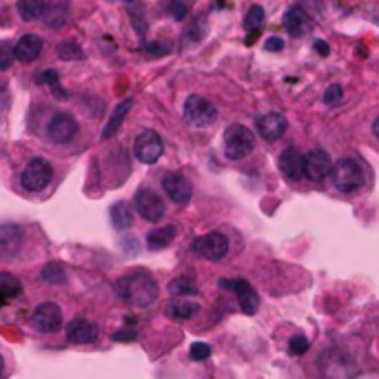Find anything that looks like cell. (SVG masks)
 Listing matches in <instances>:
<instances>
[{"mask_svg":"<svg viewBox=\"0 0 379 379\" xmlns=\"http://www.w3.org/2000/svg\"><path fill=\"white\" fill-rule=\"evenodd\" d=\"M116 288L120 297L129 306H136V309H144L158 297V284L147 270H133V273L120 278Z\"/></svg>","mask_w":379,"mask_h":379,"instance_id":"obj_1","label":"cell"},{"mask_svg":"<svg viewBox=\"0 0 379 379\" xmlns=\"http://www.w3.org/2000/svg\"><path fill=\"white\" fill-rule=\"evenodd\" d=\"M331 180L337 191L341 193H355L364 187V167L355 158H341L331 169Z\"/></svg>","mask_w":379,"mask_h":379,"instance_id":"obj_2","label":"cell"},{"mask_svg":"<svg viewBox=\"0 0 379 379\" xmlns=\"http://www.w3.org/2000/svg\"><path fill=\"white\" fill-rule=\"evenodd\" d=\"M256 149V133L244 124H231L224 131V155L229 160H244Z\"/></svg>","mask_w":379,"mask_h":379,"instance_id":"obj_3","label":"cell"},{"mask_svg":"<svg viewBox=\"0 0 379 379\" xmlns=\"http://www.w3.org/2000/svg\"><path fill=\"white\" fill-rule=\"evenodd\" d=\"M51 175H53V169L49 165V160L33 158L25 167V171L21 173V185H23V189H27L31 193L43 191L51 182Z\"/></svg>","mask_w":379,"mask_h":379,"instance_id":"obj_4","label":"cell"},{"mask_svg":"<svg viewBox=\"0 0 379 379\" xmlns=\"http://www.w3.org/2000/svg\"><path fill=\"white\" fill-rule=\"evenodd\" d=\"M218 118V109L204 96H189L185 102V120L193 126H209Z\"/></svg>","mask_w":379,"mask_h":379,"instance_id":"obj_5","label":"cell"},{"mask_svg":"<svg viewBox=\"0 0 379 379\" xmlns=\"http://www.w3.org/2000/svg\"><path fill=\"white\" fill-rule=\"evenodd\" d=\"M193 251L200 258L209 260V262H218V260H222L226 253H229V240H226L224 233L211 231V233H207V236L197 238L193 242Z\"/></svg>","mask_w":379,"mask_h":379,"instance_id":"obj_6","label":"cell"},{"mask_svg":"<svg viewBox=\"0 0 379 379\" xmlns=\"http://www.w3.org/2000/svg\"><path fill=\"white\" fill-rule=\"evenodd\" d=\"M133 204H136V211L142 215V220H147V222H160L167 213L165 200L151 189H140L136 193Z\"/></svg>","mask_w":379,"mask_h":379,"instance_id":"obj_7","label":"cell"},{"mask_svg":"<svg viewBox=\"0 0 379 379\" xmlns=\"http://www.w3.org/2000/svg\"><path fill=\"white\" fill-rule=\"evenodd\" d=\"M162 151H165V144H162V138L147 129V131H142L138 133L136 142H133V153L140 162H144V165H153V162L160 160Z\"/></svg>","mask_w":379,"mask_h":379,"instance_id":"obj_8","label":"cell"},{"mask_svg":"<svg viewBox=\"0 0 379 379\" xmlns=\"http://www.w3.org/2000/svg\"><path fill=\"white\" fill-rule=\"evenodd\" d=\"M31 324L35 331L40 333H53L62 326V311L58 304L53 302H43L40 306H35V311L31 315Z\"/></svg>","mask_w":379,"mask_h":379,"instance_id":"obj_9","label":"cell"},{"mask_svg":"<svg viewBox=\"0 0 379 379\" xmlns=\"http://www.w3.org/2000/svg\"><path fill=\"white\" fill-rule=\"evenodd\" d=\"M220 288H224V291H231V293L238 295L240 309L246 315H253V313L258 311L260 297L256 293V288H253L246 280H220Z\"/></svg>","mask_w":379,"mask_h":379,"instance_id":"obj_10","label":"cell"},{"mask_svg":"<svg viewBox=\"0 0 379 379\" xmlns=\"http://www.w3.org/2000/svg\"><path fill=\"white\" fill-rule=\"evenodd\" d=\"M278 167L288 182H300L306 173V155L295 147H286L278 158Z\"/></svg>","mask_w":379,"mask_h":379,"instance_id":"obj_11","label":"cell"},{"mask_svg":"<svg viewBox=\"0 0 379 379\" xmlns=\"http://www.w3.org/2000/svg\"><path fill=\"white\" fill-rule=\"evenodd\" d=\"M162 189H165V193L169 195V200L180 204V207L191 202L193 187L182 173H167L165 180H162Z\"/></svg>","mask_w":379,"mask_h":379,"instance_id":"obj_12","label":"cell"},{"mask_svg":"<svg viewBox=\"0 0 379 379\" xmlns=\"http://www.w3.org/2000/svg\"><path fill=\"white\" fill-rule=\"evenodd\" d=\"M76 133H78V122L69 114H56L47 124V136L56 144H67L69 140H74Z\"/></svg>","mask_w":379,"mask_h":379,"instance_id":"obj_13","label":"cell"},{"mask_svg":"<svg viewBox=\"0 0 379 379\" xmlns=\"http://www.w3.org/2000/svg\"><path fill=\"white\" fill-rule=\"evenodd\" d=\"M333 169V160L329 155V151L324 149H313L306 153V173L304 177L313 180V182H322V180H326L331 175Z\"/></svg>","mask_w":379,"mask_h":379,"instance_id":"obj_14","label":"cell"},{"mask_svg":"<svg viewBox=\"0 0 379 379\" xmlns=\"http://www.w3.org/2000/svg\"><path fill=\"white\" fill-rule=\"evenodd\" d=\"M286 129H288V120L282 114H275V111L266 114L258 120V133L268 142L280 140L286 133Z\"/></svg>","mask_w":379,"mask_h":379,"instance_id":"obj_15","label":"cell"},{"mask_svg":"<svg viewBox=\"0 0 379 379\" xmlns=\"http://www.w3.org/2000/svg\"><path fill=\"white\" fill-rule=\"evenodd\" d=\"M67 339L71 344H92L98 339V326L89 319H74L67 326Z\"/></svg>","mask_w":379,"mask_h":379,"instance_id":"obj_16","label":"cell"},{"mask_svg":"<svg viewBox=\"0 0 379 379\" xmlns=\"http://www.w3.org/2000/svg\"><path fill=\"white\" fill-rule=\"evenodd\" d=\"M43 51V38L35 33H25L21 40L13 45V56L21 62H33Z\"/></svg>","mask_w":379,"mask_h":379,"instance_id":"obj_17","label":"cell"},{"mask_svg":"<svg viewBox=\"0 0 379 379\" xmlns=\"http://www.w3.org/2000/svg\"><path fill=\"white\" fill-rule=\"evenodd\" d=\"M284 27H286L288 33L295 35V38H302V35H306L311 29L309 13H306L300 5H293L284 16Z\"/></svg>","mask_w":379,"mask_h":379,"instance_id":"obj_18","label":"cell"},{"mask_svg":"<svg viewBox=\"0 0 379 379\" xmlns=\"http://www.w3.org/2000/svg\"><path fill=\"white\" fill-rule=\"evenodd\" d=\"M23 244V229L18 224H0V256H16Z\"/></svg>","mask_w":379,"mask_h":379,"instance_id":"obj_19","label":"cell"},{"mask_svg":"<svg viewBox=\"0 0 379 379\" xmlns=\"http://www.w3.org/2000/svg\"><path fill=\"white\" fill-rule=\"evenodd\" d=\"M69 11H71L69 0H51L49 5H45V11H43L45 25L53 27V29H60L69 21Z\"/></svg>","mask_w":379,"mask_h":379,"instance_id":"obj_20","label":"cell"},{"mask_svg":"<svg viewBox=\"0 0 379 379\" xmlns=\"http://www.w3.org/2000/svg\"><path fill=\"white\" fill-rule=\"evenodd\" d=\"M131 106H133V100H131V98L122 100V102L116 106L114 114H111V118L106 120V126L102 129V140H109V138H114V136L118 133V129L122 126V122H124L126 114L131 111Z\"/></svg>","mask_w":379,"mask_h":379,"instance_id":"obj_21","label":"cell"},{"mask_svg":"<svg viewBox=\"0 0 379 379\" xmlns=\"http://www.w3.org/2000/svg\"><path fill=\"white\" fill-rule=\"evenodd\" d=\"M177 236V226L169 224V226H160L155 231H151L149 236H147V246L151 251H162V248H167Z\"/></svg>","mask_w":379,"mask_h":379,"instance_id":"obj_22","label":"cell"},{"mask_svg":"<svg viewBox=\"0 0 379 379\" xmlns=\"http://www.w3.org/2000/svg\"><path fill=\"white\" fill-rule=\"evenodd\" d=\"M197 311H200V306H197L195 302H191V300H185V297H177L167 306V313L173 319H191Z\"/></svg>","mask_w":379,"mask_h":379,"instance_id":"obj_23","label":"cell"},{"mask_svg":"<svg viewBox=\"0 0 379 379\" xmlns=\"http://www.w3.org/2000/svg\"><path fill=\"white\" fill-rule=\"evenodd\" d=\"M45 5L47 0H18V13L25 23H33L43 18V11H45Z\"/></svg>","mask_w":379,"mask_h":379,"instance_id":"obj_24","label":"cell"},{"mask_svg":"<svg viewBox=\"0 0 379 379\" xmlns=\"http://www.w3.org/2000/svg\"><path fill=\"white\" fill-rule=\"evenodd\" d=\"M111 222H114V226L118 229V231H124V229H131V224H133V211H131V207L126 204V202H116L114 207H111Z\"/></svg>","mask_w":379,"mask_h":379,"instance_id":"obj_25","label":"cell"},{"mask_svg":"<svg viewBox=\"0 0 379 379\" xmlns=\"http://www.w3.org/2000/svg\"><path fill=\"white\" fill-rule=\"evenodd\" d=\"M169 293L175 295V297H189V295L197 293V286H195L193 278L182 275V278H175V280L169 282Z\"/></svg>","mask_w":379,"mask_h":379,"instance_id":"obj_26","label":"cell"},{"mask_svg":"<svg viewBox=\"0 0 379 379\" xmlns=\"http://www.w3.org/2000/svg\"><path fill=\"white\" fill-rule=\"evenodd\" d=\"M43 280L47 284H53V286H60V284H67V270L62 264L58 262H51L43 268Z\"/></svg>","mask_w":379,"mask_h":379,"instance_id":"obj_27","label":"cell"},{"mask_svg":"<svg viewBox=\"0 0 379 379\" xmlns=\"http://www.w3.org/2000/svg\"><path fill=\"white\" fill-rule=\"evenodd\" d=\"M0 293H3L7 300L18 297L23 293V284L18 282V278H13L11 273H0Z\"/></svg>","mask_w":379,"mask_h":379,"instance_id":"obj_28","label":"cell"},{"mask_svg":"<svg viewBox=\"0 0 379 379\" xmlns=\"http://www.w3.org/2000/svg\"><path fill=\"white\" fill-rule=\"evenodd\" d=\"M264 25V9L260 5H253L246 13V21H244V27L248 31H256Z\"/></svg>","mask_w":379,"mask_h":379,"instance_id":"obj_29","label":"cell"},{"mask_svg":"<svg viewBox=\"0 0 379 379\" xmlns=\"http://www.w3.org/2000/svg\"><path fill=\"white\" fill-rule=\"evenodd\" d=\"M35 82H38V84L49 82L51 92H56V94H58V98H67V94L62 92V87H60V80H58V74H56V71H51V69L43 71V74H40L38 78H35Z\"/></svg>","mask_w":379,"mask_h":379,"instance_id":"obj_30","label":"cell"},{"mask_svg":"<svg viewBox=\"0 0 379 379\" xmlns=\"http://www.w3.org/2000/svg\"><path fill=\"white\" fill-rule=\"evenodd\" d=\"M58 56L62 60H80L84 53L76 43H62V45H58Z\"/></svg>","mask_w":379,"mask_h":379,"instance_id":"obj_31","label":"cell"},{"mask_svg":"<svg viewBox=\"0 0 379 379\" xmlns=\"http://www.w3.org/2000/svg\"><path fill=\"white\" fill-rule=\"evenodd\" d=\"M13 45L11 43H7V40H3L0 43V71H5V69H9L11 67V62H13Z\"/></svg>","mask_w":379,"mask_h":379,"instance_id":"obj_32","label":"cell"},{"mask_svg":"<svg viewBox=\"0 0 379 379\" xmlns=\"http://www.w3.org/2000/svg\"><path fill=\"white\" fill-rule=\"evenodd\" d=\"M309 339H306L304 335H295L291 337V341H288V353L291 355H304L306 351H309Z\"/></svg>","mask_w":379,"mask_h":379,"instance_id":"obj_33","label":"cell"},{"mask_svg":"<svg viewBox=\"0 0 379 379\" xmlns=\"http://www.w3.org/2000/svg\"><path fill=\"white\" fill-rule=\"evenodd\" d=\"M189 355H191V359H195V362H204V359L211 357V346L204 344V341H195L189 351Z\"/></svg>","mask_w":379,"mask_h":379,"instance_id":"obj_34","label":"cell"},{"mask_svg":"<svg viewBox=\"0 0 379 379\" xmlns=\"http://www.w3.org/2000/svg\"><path fill=\"white\" fill-rule=\"evenodd\" d=\"M341 96H344V89H341V84H331L326 92H324V102H326L329 106H335V104H339Z\"/></svg>","mask_w":379,"mask_h":379,"instance_id":"obj_35","label":"cell"},{"mask_svg":"<svg viewBox=\"0 0 379 379\" xmlns=\"http://www.w3.org/2000/svg\"><path fill=\"white\" fill-rule=\"evenodd\" d=\"M167 11L175 18V21H185L187 18V5L182 3V0H169V5H167Z\"/></svg>","mask_w":379,"mask_h":379,"instance_id":"obj_36","label":"cell"},{"mask_svg":"<svg viewBox=\"0 0 379 379\" xmlns=\"http://www.w3.org/2000/svg\"><path fill=\"white\" fill-rule=\"evenodd\" d=\"M114 339L116 341H136L138 333L136 331H118V333H114Z\"/></svg>","mask_w":379,"mask_h":379,"instance_id":"obj_37","label":"cell"},{"mask_svg":"<svg viewBox=\"0 0 379 379\" xmlns=\"http://www.w3.org/2000/svg\"><path fill=\"white\" fill-rule=\"evenodd\" d=\"M264 49H266V51H282V49H284V40L278 38V35H275V38H268L266 45H264Z\"/></svg>","mask_w":379,"mask_h":379,"instance_id":"obj_38","label":"cell"},{"mask_svg":"<svg viewBox=\"0 0 379 379\" xmlns=\"http://www.w3.org/2000/svg\"><path fill=\"white\" fill-rule=\"evenodd\" d=\"M313 47H315V51L319 53V56H329V51H331V49H329V45H326V43H322V40H315V45H313Z\"/></svg>","mask_w":379,"mask_h":379,"instance_id":"obj_39","label":"cell"},{"mask_svg":"<svg viewBox=\"0 0 379 379\" xmlns=\"http://www.w3.org/2000/svg\"><path fill=\"white\" fill-rule=\"evenodd\" d=\"M373 133H375V138L379 140V118H375V122H373Z\"/></svg>","mask_w":379,"mask_h":379,"instance_id":"obj_40","label":"cell"},{"mask_svg":"<svg viewBox=\"0 0 379 379\" xmlns=\"http://www.w3.org/2000/svg\"><path fill=\"white\" fill-rule=\"evenodd\" d=\"M7 304V297L3 295V293H0V306H5Z\"/></svg>","mask_w":379,"mask_h":379,"instance_id":"obj_41","label":"cell"},{"mask_svg":"<svg viewBox=\"0 0 379 379\" xmlns=\"http://www.w3.org/2000/svg\"><path fill=\"white\" fill-rule=\"evenodd\" d=\"M3 366H5V362H3V355H0V373H3Z\"/></svg>","mask_w":379,"mask_h":379,"instance_id":"obj_42","label":"cell"},{"mask_svg":"<svg viewBox=\"0 0 379 379\" xmlns=\"http://www.w3.org/2000/svg\"><path fill=\"white\" fill-rule=\"evenodd\" d=\"M122 3H133V0H122Z\"/></svg>","mask_w":379,"mask_h":379,"instance_id":"obj_43","label":"cell"}]
</instances>
